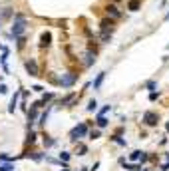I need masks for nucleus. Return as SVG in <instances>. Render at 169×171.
I'll list each match as a JSON object with an SVG mask.
<instances>
[{"instance_id":"obj_1","label":"nucleus","mask_w":169,"mask_h":171,"mask_svg":"<svg viewBox=\"0 0 169 171\" xmlns=\"http://www.w3.org/2000/svg\"><path fill=\"white\" fill-rule=\"evenodd\" d=\"M90 131H88V124H80V126H76V128L70 131V139L72 141H78V139H82L86 137Z\"/></svg>"},{"instance_id":"obj_2","label":"nucleus","mask_w":169,"mask_h":171,"mask_svg":"<svg viewBox=\"0 0 169 171\" xmlns=\"http://www.w3.org/2000/svg\"><path fill=\"white\" fill-rule=\"evenodd\" d=\"M24 28H26V20H24V16L22 14H16V22H14V26H12V36H20L22 32H24Z\"/></svg>"},{"instance_id":"obj_3","label":"nucleus","mask_w":169,"mask_h":171,"mask_svg":"<svg viewBox=\"0 0 169 171\" xmlns=\"http://www.w3.org/2000/svg\"><path fill=\"white\" fill-rule=\"evenodd\" d=\"M143 122H145L147 126H157L159 118H157V114H153V112H145V114H143Z\"/></svg>"},{"instance_id":"obj_4","label":"nucleus","mask_w":169,"mask_h":171,"mask_svg":"<svg viewBox=\"0 0 169 171\" xmlns=\"http://www.w3.org/2000/svg\"><path fill=\"white\" fill-rule=\"evenodd\" d=\"M26 70H28L30 76H38V64H36V60H28L26 62Z\"/></svg>"},{"instance_id":"obj_5","label":"nucleus","mask_w":169,"mask_h":171,"mask_svg":"<svg viewBox=\"0 0 169 171\" xmlns=\"http://www.w3.org/2000/svg\"><path fill=\"white\" fill-rule=\"evenodd\" d=\"M74 82H76V74H64L62 76V85L64 88H70Z\"/></svg>"},{"instance_id":"obj_6","label":"nucleus","mask_w":169,"mask_h":171,"mask_svg":"<svg viewBox=\"0 0 169 171\" xmlns=\"http://www.w3.org/2000/svg\"><path fill=\"white\" fill-rule=\"evenodd\" d=\"M96 62V54L94 52H86L84 54V66H92Z\"/></svg>"},{"instance_id":"obj_7","label":"nucleus","mask_w":169,"mask_h":171,"mask_svg":"<svg viewBox=\"0 0 169 171\" xmlns=\"http://www.w3.org/2000/svg\"><path fill=\"white\" fill-rule=\"evenodd\" d=\"M106 10H108V14H110L112 18H120V10H118V6H114V4H110V6H108Z\"/></svg>"},{"instance_id":"obj_8","label":"nucleus","mask_w":169,"mask_h":171,"mask_svg":"<svg viewBox=\"0 0 169 171\" xmlns=\"http://www.w3.org/2000/svg\"><path fill=\"white\" fill-rule=\"evenodd\" d=\"M18 96H20V94L16 92V94L12 96V100H10V108H8V112H10V114H14V110H16V102H18Z\"/></svg>"},{"instance_id":"obj_9","label":"nucleus","mask_w":169,"mask_h":171,"mask_svg":"<svg viewBox=\"0 0 169 171\" xmlns=\"http://www.w3.org/2000/svg\"><path fill=\"white\" fill-rule=\"evenodd\" d=\"M100 26H102V30H108V32H112V26H114V22H112V20H102V22H100Z\"/></svg>"},{"instance_id":"obj_10","label":"nucleus","mask_w":169,"mask_h":171,"mask_svg":"<svg viewBox=\"0 0 169 171\" xmlns=\"http://www.w3.org/2000/svg\"><path fill=\"white\" fill-rule=\"evenodd\" d=\"M122 163H124V169H127V171H139L141 169V165H129V163H126V159H122Z\"/></svg>"},{"instance_id":"obj_11","label":"nucleus","mask_w":169,"mask_h":171,"mask_svg":"<svg viewBox=\"0 0 169 171\" xmlns=\"http://www.w3.org/2000/svg\"><path fill=\"white\" fill-rule=\"evenodd\" d=\"M50 40H52V36L46 32V34H42V42H40V46L42 48H46V46H50Z\"/></svg>"},{"instance_id":"obj_12","label":"nucleus","mask_w":169,"mask_h":171,"mask_svg":"<svg viewBox=\"0 0 169 171\" xmlns=\"http://www.w3.org/2000/svg\"><path fill=\"white\" fill-rule=\"evenodd\" d=\"M106 126H108V120H106V116H98V128L104 129Z\"/></svg>"},{"instance_id":"obj_13","label":"nucleus","mask_w":169,"mask_h":171,"mask_svg":"<svg viewBox=\"0 0 169 171\" xmlns=\"http://www.w3.org/2000/svg\"><path fill=\"white\" fill-rule=\"evenodd\" d=\"M104 78H106V72H102V74H100V76L96 78V82H94V88H96V90H98V88L102 85V82H104Z\"/></svg>"},{"instance_id":"obj_14","label":"nucleus","mask_w":169,"mask_h":171,"mask_svg":"<svg viewBox=\"0 0 169 171\" xmlns=\"http://www.w3.org/2000/svg\"><path fill=\"white\" fill-rule=\"evenodd\" d=\"M141 155H143V151H131L129 153V159L131 161H137V159H141Z\"/></svg>"},{"instance_id":"obj_15","label":"nucleus","mask_w":169,"mask_h":171,"mask_svg":"<svg viewBox=\"0 0 169 171\" xmlns=\"http://www.w3.org/2000/svg\"><path fill=\"white\" fill-rule=\"evenodd\" d=\"M74 98H76V94H70V96H66V98L62 100V106H68V104H72V102H74Z\"/></svg>"},{"instance_id":"obj_16","label":"nucleus","mask_w":169,"mask_h":171,"mask_svg":"<svg viewBox=\"0 0 169 171\" xmlns=\"http://www.w3.org/2000/svg\"><path fill=\"white\" fill-rule=\"evenodd\" d=\"M139 4H141L139 0H131V2L127 4V8H129V10H137V8H139Z\"/></svg>"},{"instance_id":"obj_17","label":"nucleus","mask_w":169,"mask_h":171,"mask_svg":"<svg viewBox=\"0 0 169 171\" xmlns=\"http://www.w3.org/2000/svg\"><path fill=\"white\" fill-rule=\"evenodd\" d=\"M36 110H38V108L28 110V120H30V122H34V120H36V116H38V114H36Z\"/></svg>"},{"instance_id":"obj_18","label":"nucleus","mask_w":169,"mask_h":171,"mask_svg":"<svg viewBox=\"0 0 169 171\" xmlns=\"http://www.w3.org/2000/svg\"><path fill=\"white\" fill-rule=\"evenodd\" d=\"M68 159H70V153H68V151H62V153H60V161L68 163Z\"/></svg>"},{"instance_id":"obj_19","label":"nucleus","mask_w":169,"mask_h":171,"mask_svg":"<svg viewBox=\"0 0 169 171\" xmlns=\"http://www.w3.org/2000/svg\"><path fill=\"white\" fill-rule=\"evenodd\" d=\"M86 151H88V147L80 143V145H78V155H86Z\"/></svg>"},{"instance_id":"obj_20","label":"nucleus","mask_w":169,"mask_h":171,"mask_svg":"<svg viewBox=\"0 0 169 171\" xmlns=\"http://www.w3.org/2000/svg\"><path fill=\"white\" fill-rule=\"evenodd\" d=\"M14 169V165L12 163H6V165H0V171H12Z\"/></svg>"},{"instance_id":"obj_21","label":"nucleus","mask_w":169,"mask_h":171,"mask_svg":"<svg viewBox=\"0 0 169 171\" xmlns=\"http://www.w3.org/2000/svg\"><path fill=\"white\" fill-rule=\"evenodd\" d=\"M96 108H98V104H96V100H92V102L88 104V112H94Z\"/></svg>"},{"instance_id":"obj_22","label":"nucleus","mask_w":169,"mask_h":171,"mask_svg":"<svg viewBox=\"0 0 169 171\" xmlns=\"http://www.w3.org/2000/svg\"><path fill=\"white\" fill-rule=\"evenodd\" d=\"M34 141H36V133H30L28 139H26V143H34Z\"/></svg>"},{"instance_id":"obj_23","label":"nucleus","mask_w":169,"mask_h":171,"mask_svg":"<svg viewBox=\"0 0 169 171\" xmlns=\"http://www.w3.org/2000/svg\"><path fill=\"white\" fill-rule=\"evenodd\" d=\"M30 157H32V159H34V161H40V159H42L44 155H42V153H32V155H30Z\"/></svg>"},{"instance_id":"obj_24","label":"nucleus","mask_w":169,"mask_h":171,"mask_svg":"<svg viewBox=\"0 0 169 171\" xmlns=\"http://www.w3.org/2000/svg\"><path fill=\"white\" fill-rule=\"evenodd\" d=\"M98 137H100V131H92L90 133V139H98Z\"/></svg>"},{"instance_id":"obj_25","label":"nucleus","mask_w":169,"mask_h":171,"mask_svg":"<svg viewBox=\"0 0 169 171\" xmlns=\"http://www.w3.org/2000/svg\"><path fill=\"white\" fill-rule=\"evenodd\" d=\"M157 96H159V94H157V92H151V94H149V100H151V102H153V100H157Z\"/></svg>"},{"instance_id":"obj_26","label":"nucleus","mask_w":169,"mask_h":171,"mask_svg":"<svg viewBox=\"0 0 169 171\" xmlns=\"http://www.w3.org/2000/svg\"><path fill=\"white\" fill-rule=\"evenodd\" d=\"M108 112H110V106H106V108H104V110H102V112H100V116H106V114H108Z\"/></svg>"},{"instance_id":"obj_27","label":"nucleus","mask_w":169,"mask_h":171,"mask_svg":"<svg viewBox=\"0 0 169 171\" xmlns=\"http://www.w3.org/2000/svg\"><path fill=\"white\" fill-rule=\"evenodd\" d=\"M161 171H169V159H167V163H163V165H161Z\"/></svg>"},{"instance_id":"obj_28","label":"nucleus","mask_w":169,"mask_h":171,"mask_svg":"<svg viewBox=\"0 0 169 171\" xmlns=\"http://www.w3.org/2000/svg\"><path fill=\"white\" fill-rule=\"evenodd\" d=\"M6 92H8V90H6V85L0 84V94H6Z\"/></svg>"},{"instance_id":"obj_29","label":"nucleus","mask_w":169,"mask_h":171,"mask_svg":"<svg viewBox=\"0 0 169 171\" xmlns=\"http://www.w3.org/2000/svg\"><path fill=\"white\" fill-rule=\"evenodd\" d=\"M147 88L149 90H155V82H147Z\"/></svg>"},{"instance_id":"obj_30","label":"nucleus","mask_w":169,"mask_h":171,"mask_svg":"<svg viewBox=\"0 0 169 171\" xmlns=\"http://www.w3.org/2000/svg\"><path fill=\"white\" fill-rule=\"evenodd\" d=\"M62 171H70V169H66V167H64V169H62Z\"/></svg>"}]
</instances>
